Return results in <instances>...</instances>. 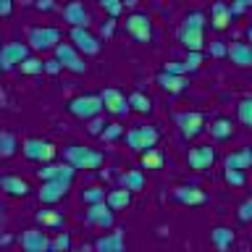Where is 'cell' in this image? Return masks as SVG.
Wrapping results in <instances>:
<instances>
[{
	"label": "cell",
	"instance_id": "cell-49",
	"mask_svg": "<svg viewBox=\"0 0 252 252\" xmlns=\"http://www.w3.org/2000/svg\"><path fill=\"white\" fill-rule=\"evenodd\" d=\"M11 13H13V0H0V16L8 19Z\"/></svg>",
	"mask_w": 252,
	"mask_h": 252
},
{
	"label": "cell",
	"instance_id": "cell-36",
	"mask_svg": "<svg viewBox=\"0 0 252 252\" xmlns=\"http://www.w3.org/2000/svg\"><path fill=\"white\" fill-rule=\"evenodd\" d=\"M121 137H126V129H124L121 121L108 124L105 129L100 131V139H102V142H116V139H121Z\"/></svg>",
	"mask_w": 252,
	"mask_h": 252
},
{
	"label": "cell",
	"instance_id": "cell-37",
	"mask_svg": "<svg viewBox=\"0 0 252 252\" xmlns=\"http://www.w3.org/2000/svg\"><path fill=\"white\" fill-rule=\"evenodd\" d=\"M223 181L228 187H244V184H247V171H242V168H223Z\"/></svg>",
	"mask_w": 252,
	"mask_h": 252
},
{
	"label": "cell",
	"instance_id": "cell-40",
	"mask_svg": "<svg viewBox=\"0 0 252 252\" xmlns=\"http://www.w3.org/2000/svg\"><path fill=\"white\" fill-rule=\"evenodd\" d=\"M68 250H71V234L58 231V236L50 242V252H68Z\"/></svg>",
	"mask_w": 252,
	"mask_h": 252
},
{
	"label": "cell",
	"instance_id": "cell-14",
	"mask_svg": "<svg viewBox=\"0 0 252 252\" xmlns=\"http://www.w3.org/2000/svg\"><path fill=\"white\" fill-rule=\"evenodd\" d=\"M50 236L42 228H24L19 234V247L24 252H50Z\"/></svg>",
	"mask_w": 252,
	"mask_h": 252
},
{
	"label": "cell",
	"instance_id": "cell-11",
	"mask_svg": "<svg viewBox=\"0 0 252 252\" xmlns=\"http://www.w3.org/2000/svg\"><path fill=\"white\" fill-rule=\"evenodd\" d=\"M124 29H126V34H129L131 39H137V42H150L153 39V21H150V16L147 13H129L126 16V21H124Z\"/></svg>",
	"mask_w": 252,
	"mask_h": 252
},
{
	"label": "cell",
	"instance_id": "cell-5",
	"mask_svg": "<svg viewBox=\"0 0 252 252\" xmlns=\"http://www.w3.org/2000/svg\"><path fill=\"white\" fill-rule=\"evenodd\" d=\"M158 139H160V131L155 129V126L150 124H139V126H131L129 131H126V145H129L131 153H145V150L155 147Z\"/></svg>",
	"mask_w": 252,
	"mask_h": 252
},
{
	"label": "cell",
	"instance_id": "cell-12",
	"mask_svg": "<svg viewBox=\"0 0 252 252\" xmlns=\"http://www.w3.org/2000/svg\"><path fill=\"white\" fill-rule=\"evenodd\" d=\"M102 102H105V113L121 118L126 113H131V105H129V94H124L121 90H116V87H105V90L100 92Z\"/></svg>",
	"mask_w": 252,
	"mask_h": 252
},
{
	"label": "cell",
	"instance_id": "cell-35",
	"mask_svg": "<svg viewBox=\"0 0 252 252\" xmlns=\"http://www.w3.org/2000/svg\"><path fill=\"white\" fill-rule=\"evenodd\" d=\"M236 118H239V124H242V126L252 129V97L239 100V105H236Z\"/></svg>",
	"mask_w": 252,
	"mask_h": 252
},
{
	"label": "cell",
	"instance_id": "cell-2",
	"mask_svg": "<svg viewBox=\"0 0 252 252\" xmlns=\"http://www.w3.org/2000/svg\"><path fill=\"white\" fill-rule=\"evenodd\" d=\"M63 160H68L79 171H97L105 158H102V153H100V150H94V147L66 145V147H63Z\"/></svg>",
	"mask_w": 252,
	"mask_h": 252
},
{
	"label": "cell",
	"instance_id": "cell-46",
	"mask_svg": "<svg viewBox=\"0 0 252 252\" xmlns=\"http://www.w3.org/2000/svg\"><path fill=\"white\" fill-rule=\"evenodd\" d=\"M165 71H171V74H187V63L184 61H171V63H165Z\"/></svg>",
	"mask_w": 252,
	"mask_h": 252
},
{
	"label": "cell",
	"instance_id": "cell-8",
	"mask_svg": "<svg viewBox=\"0 0 252 252\" xmlns=\"http://www.w3.org/2000/svg\"><path fill=\"white\" fill-rule=\"evenodd\" d=\"M176 126H179V134L187 142L197 139L205 129H208V126H205V113L202 110H181V113H176Z\"/></svg>",
	"mask_w": 252,
	"mask_h": 252
},
{
	"label": "cell",
	"instance_id": "cell-1",
	"mask_svg": "<svg viewBox=\"0 0 252 252\" xmlns=\"http://www.w3.org/2000/svg\"><path fill=\"white\" fill-rule=\"evenodd\" d=\"M208 16L202 11H192L184 16L179 29V42L187 47V50H202L205 47V27H208Z\"/></svg>",
	"mask_w": 252,
	"mask_h": 252
},
{
	"label": "cell",
	"instance_id": "cell-41",
	"mask_svg": "<svg viewBox=\"0 0 252 252\" xmlns=\"http://www.w3.org/2000/svg\"><path fill=\"white\" fill-rule=\"evenodd\" d=\"M100 5L105 8V13L113 16V19H118V16L124 13V0H100Z\"/></svg>",
	"mask_w": 252,
	"mask_h": 252
},
{
	"label": "cell",
	"instance_id": "cell-39",
	"mask_svg": "<svg viewBox=\"0 0 252 252\" xmlns=\"http://www.w3.org/2000/svg\"><path fill=\"white\" fill-rule=\"evenodd\" d=\"M202 50H187V58H184V63H187V74H194V71H200L202 68Z\"/></svg>",
	"mask_w": 252,
	"mask_h": 252
},
{
	"label": "cell",
	"instance_id": "cell-50",
	"mask_svg": "<svg viewBox=\"0 0 252 252\" xmlns=\"http://www.w3.org/2000/svg\"><path fill=\"white\" fill-rule=\"evenodd\" d=\"M53 3H50V0H39V3H37V8H39V11H42V8H45V11H47V8H50Z\"/></svg>",
	"mask_w": 252,
	"mask_h": 252
},
{
	"label": "cell",
	"instance_id": "cell-28",
	"mask_svg": "<svg viewBox=\"0 0 252 252\" xmlns=\"http://www.w3.org/2000/svg\"><path fill=\"white\" fill-rule=\"evenodd\" d=\"M131 189H126V187H118V189H108V197H105V202L110 205L113 210H126L131 205Z\"/></svg>",
	"mask_w": 252,
	"mask_h": 252
},
{
	"label": "cell",
	"instance_id": "cell-15",
	"mask_svg": "<svg viewBox=\"0 0 252 252\" xmlns=\"http://www.w3.org/2000/svg\"><path fill=\"white\" fill-rule=\"evenodd\" d=\"M71 42H74L84 55H100V50H102L100 37H94L87 27H71Z\"/></svg>",
	"mask_w": 252,
	"mask_h": 252
},
{
	"label": "cell",
	"instance_id": "cell-26",
	"mask_svg": "<svg viewBox=\"0 0 252 252\" xmlns=\"http://www.w3.org/2000/svg\"><path fill=\"white\" fill-rule=\"evenodd\" d=\"M223 168H242V171H250V168H252V147H242V150H234L231 155H226Z\"/></svg>",
	"mask_w": 252,
	"mask_h": 252
},
{
	"label": "cell",
	"instance_id": "cell-10",
	"mask_svg": "<svg viewBox=\"0 0 252 252\" xmlns=\"http://www.w3.org/2000/svg\"><path fill=\"white\" fill-rule=\"evenodd\" d=\"M53 53H55V58L63 63V68L74 71V74H84L87 71V63H84L87 55L79 50L74 42H58V47H55Z\"/></svg>",
	"mask_w": 252,
	"mask_h": 252
},
{
	"label": "cell",
	"instance_id": "cell-4",
	"mask_svg": "<svg viewBox=\"0 0 252 252\" xmlns=\"http://www.w3.org/2000/svg\"><path fill=\"white\" fill-rule=\"evenodd\" d=\"M21 153H24V158H27V160L42 165V163L55 160V155H58V147H55L50 139H42V137H27V139L21 142Z\"/></svg>",
	"mask_w": 252,
	"mask_h": 252
},
{
	"label": "cell",
	"instance_id": "cell-23",
	"mask_svg": "<svg viewBox=\"0 0 252 252\" xmlns=\"http://www.w3.org/2000/svg\"><path fill=\"white\" fill-rule=\"evenodd\" d=\"M63 19H66V24H71V27H87L90 16H87V8H84L82 0H71V3L63 5Z\"/></svg>",
	"mask_w": 252,
	"mask_h": 252
},
{
	"label": "cell",
	"instance_id": "cell-13",
	"mask_svg": "<svg viewBox=\"0 0 252 252\" xmlns=\"http://www.w3.org/2000/svg\"><path fill=\"white\" fill-rule=\"evenodd\" d=\"M84 220L90 226H97V228H113L116 223V210L102 200V202H94V205H87V213H84Z\"/></svg>",
	"mask_w": 252,
	"mask_h": 252
},
{
	"label": "cell",
	"instance_id": "cell-24",
	"mask_svg": "<svg viewBox=\"0 0 252 252\" xmlns=\"http://www.w3.org/2000/svg\"><path fill=\"white\" fill-rule=\"evenodd\" d=\"M0 189L8 194V197H27L29 194V184L24 181L21 176H13V173H5V176H0Z\"/></svg>",
	"mask_w": 252,
	"mask_h": 252
},
{
	"label": "cell",
	"instance_id": "cell-45",
	"mask_svg": "<svg viewBox=\"0 0 252 252\" xmlns=\"http://www.w3.org/2000/svg\"><path fill=\"white\" fill-rule=\"evenodd\" d=\"M250 5H252V0H234V3H231V13H234V19H236V16H242Z\"/></svg>",
	"mask_w": 252,
	"mask_h": 252
},
{
	"label": "cell",
	"instance_id": "cell-20",
	"mask_svg": "<svg viewBox=\"0 0 252 252\" xmlns=\"http://www.w3.org/2000/svg\"><path fill=\"white\" fill-rule=\"evenodd\" d=\"M228 61L239 68H250L252 66V45L250 42H228Z\"/></svg>",
	"mask_w": 252,
	"mask_h": 252
},
{
	"label": "cell",
	"instance_id": "cell-38",
	"mask_svg": "<svg viewBox=\"0 0 252 252\" xmlns=\"http://www.w3.org/2000/svg\"><path fill=\"white\" fill-rule=\"evenodd\" d=\"M105 197H108V192L102 187H87L82 192V202L84 205H94V202H102Z\"/></svg>",
	"mask_w": 252,
	"mask_h": 252
},
{
	"label": "cell",
	"instance_id": "cell-6",
	"mask_svg": "<svg viewBox=\"0 0 252 252\" xmlns=\"http://www.w3.org/2000/svg\"><path fill=\"white\" fill-rule=\"evenodd\" d=\"M71 181H74L71 176H55V179H45V181H42V187L37 189L39 202H42V205H55V202H61L63 197L68 194Z\"/></svg>",
	"mask_w": 252,
	"mask_h": 252
},
{
	"label": "cell",
	"instance_id": "cell-47",
	"mask_svg": "<svg viewBox=\"0 0 252 252\" xmlns=\"http://www.w3.org/2000/svg\"><path fill=\"white\" fill-rule=\"evenodd\" d=\"M210 55L223 58V55H228V45H223V42H210Z\"/></svg>",
	"mask_w": 252,
	"mask_h": 252
},
{
	"label": "cell",
	"instance_id": "cell-27",
	"mask_svg": "<svg viewBox=\"0 0 252 252\" xmlns=\"http://www.w3.org/2000/svg\"><path fill=\"white\" fill-rule=\"evenodd\" d=\"M234 239H236V234L231 226H213L210 228V242L216 250H228L234 244Z\"/></svg>",
	"mask_w": 252,
	"mask_h": 252
},
{
	"label": "cell",
	"instance_id": "cell-18",
	"mask_svg": "<svg viewBox=\"0 0 252 252\" xmlns=\"http://www.w3.org/2000/svg\"><path fill=\"white\" fill-rule=\"evenodd\" d=\"M155 82H158V87H160L163 92H168V94H181L189 87L187 74H171V71H165V68L155 76Z\"/></svg>",
	"mask_w": 252,
	"mask_h": 252
},
{
	"label": "cell",
	"instance_id": "cell-30",
	"mask_svg": "<svg viewBox=\"0 0 252 252\" xmlns=\"http://www.w3.org/2000/svg\"><path fill=\"white\" fill-rule=\"evenodd\" d=\"M129 105H131V110H134V113H139V116H147L150 110H153V100H150L145 92L134 90V92H129Z\"/></svg>",
	"mask_w": 252,
	"mask_h": 252
},
{
	"label": "cell",
	"instance_id": "cell-21",
	"mask_svg": "<svg viewBox=\"0 0 252 252\" xmlns=\"http://www.w3.org/2000/svg\"><path fill=\"white\" fill-rule=\"evenodd\" d=\"M234 19V13H231V5H226L223 0H216L210 8V27L216 29V32H223L228 24H231Z\"/></svg>",
	"mask_w": 252,
	"mask_h": 252
},
{
	"label": "cell",
	"instance_id": "cell-44",
	"mask_svg": "<svg viewBox=\"0 0 252 252\" xmlns=\"http://www.w3.org/2000/svg\"><path fill=\"white\" fill-rule=\"evenodd\" d=\"M61 68H63V63H61L58 58H55V55H53V58H47V61H45V74L55 76V74H61Z\"/></svg>",
	"mask_w": 252,
	"mask_h": 252
},
{
	"label": "cell",
	"instance_id": "cell-22",
	"mask_svg": "<svg viewBox=\"0 0 252 252\" xmlns=\"http://www.w3.org/2000/svg\"><path fill=\"white\" fill-rule=\"evenodd\" d=\"M76 171H79V168H74L68 160H61V163L50 160V163H42V168H39V181L55 179V176H71V179H74Z\"/></svg>",
	"mask_w": 252,
	"mask_h": 252
},
{
	"label": "cell",
	"instance_id": "cell-25",
	"mask_svg": "<svg viewBox=\"0 0 252 252\" xmlns=\"http://www.w3.org/2000/svg\"><path fill=\"white\" fill-rule=\"evenodd\" d=\"M208 131H210V137L216 142H226V139H231V134H234V124H231V118L218 116V118H213V121H210Z\"/></svg>",
	"mask_w": 252,
	"mask_h": 252
},
{
	"label": "cell",
	"instance_id": "cell-9",
	"mask_svg": "<svg viewBox=\"0 0 252 252\" xmlns=\"http://www.w3.org/2000/svg\"><path fill=\"white\" fill-rule=\"evenodd\" d=\"M32 53H34V50H32L29 42H5L3 47H0V68H3V71L19 68Z\"/></svg>",
	"mask_w": 252,
	"mask_h": 252
},
{
	"label": "cell",
	"instance_id": "cell-3",
	"mask_svg": "<svg viewBox=\"0 0 252 252\" xmlns=\"http://www.w3.org/2000/svg\"><path fill=\"white\" fill-rule=\"evenodd\" d=\"M66 110L74 118H79V121H90V118L100 116L102 110H105V102H102L100 92H87V94H76V97H71L66 102Z\"/></svg>",
	"mask_w": 252,
	"mask_h": 252
},
{
	"label": "cell",
	"instance_id": "cell-43",
	"mask_svg": "<svg viewBox=\"0 0 252 252\" xmlns=\"http://www.w3.org/2000/svg\"><path fill=\"white\" fill-rule=\"evenodd\" d=\"M87 124H90V126H87V129H90V134H94V137H100V131L102 129H105V121H102V113L100 116H94V118H90V121H87Z\"/></svg>",
	"mask_w": 252,
	"mask_h": 252
},
{
	"label": "cell",
	"instance_id": "cell-48",
	"mask_svg": "<svg viewBox=\"0 0 252 252\" xmlns=\"http://www.w3.org/2000/svg\"><path fill=\"white\" fill-rule=\"evenodd\" d=\"M113 29H116V19H113V16H110V19H108V21H105V24H102V27H100V34L108 39L110 34H113Z\"/></svg>",
	"mask_w": 252,
	"mask_h": 252
},
{
	"label": "cell",
	"instance_id": "cell-34",
	"mask_svg": "<svg viewBox=\"0 0 252 252\" xmlns=\"http://www.w3.org/2000/svg\"><path fill=\"white\" fill-rule=\"evenodd\" d=\"M19 71H21V74H27V76L45 74V61H42V58H37V55H29V58L19 66Z\"/></svg>",
	"mask_w": 252,
	"mask_h": 252
},
{
	"label": "cell",
	"instance_id": "cell-51",
	"mask_svg": "<svg viewBox=\"0 0 252 252\" xmlns=\"http://www.w3.org/2000/svg\"><path fill=\"white\" fill-rule=\"evenodd\" d=\"M247 39H250V45H252V24L247 27Z\"/></svg>",
	"mask_w": 252,
	"mask_h": 252
},
{
	"label": "cell",
	"instance_id": "cell-42",
	"mask_svg": "<svg viewBox=\"0 0 252 252\" xmlns=\"http://www.w3.org/2000/svg\"><path fill=\"white\" fill-rule=\"evenodd\" d=\"M236 218H239L242 223H252V197H247V200L239 205V210H236Z\"/></svg>",
	"mask_w": 252,
	"mask_h": 252
},
{
	"label": "cell",
	"instance_id": "cell-7",
	"mask_svg": "<svg viewBox=\"0 0 252 252\" xmlns=\"http://www.w3.org/2000/svg\"><path fill=\"white\" fill-rule=\"evenodd\" d=\"M27 42L32 45L34 53H50L61 42V32L55 27H32L27 34Z\"/></svg>",
	"mask_w": 252,
	"mask_h": 252
},
{
	"label": "cell",
	"instance_id": "cell-19",
	"mask_svg": "<svg viewBox=\"0 0 252 252\" xmlns=\"http://www.w3.org/2000/svg\"><path fill=\"white\" fill-rule=\"evenodd\" d=\"M97 252H124L126 250V234L124 228H113V231L102 234L100 239H94L92 244Z\"/></svg>",
	"mask_w": 252,
	"mask_h": 252
},
{
	"label": "cell",
	"instance_id": "cell-31",
	"mask_svg": "<svg viewBox=\"0 0 252 252\" xmlns=\"http://www.w3.org/2000/svg\"><path fill=\"white\" fill-rule=\"evenodd\" d=\"M19 150H21V145L11 131H0V158H13Z\"/></svg>",
	"mask_w": 252,
	"mask_h": 252
},
{
	"label": "cell",
	"instance_id": "cell-16",
	"mask_svg": "<svg viewBox=\"0 0 252 252\" xmlns=\"http://www.w3.org/2000/svg\"><path fill=\"white\" fill-rule=\"evenodd\" d=\"M187 165L194 171H210L216 165V150L210 145H197V147H189L187 153Z\"/></svg>",
	"mask_w": 252,
	"mask_h": 252
},
{
	"label": "cell",
	"instance_id": "cell-29",
	"mask_svg": "<svg viewBox=\"0 0 252 252\" xmlns=\"http://www.w3.org/2000/svg\"><path fill=\"white\" fill-rule=\"evenodd\" d=\"M34 218H37V223L42 226V228H63V213L61 210H37L34 213Z\"/></svg>",
	"mask_w": 252,
	"mask_h": 252
},
{
	"label": "cell",
	"instance_id": "cell-17",
	"mask_svg": "<svg viewBox=\"0 0 252 252\" xmlns=\"http://www.w3.org/2000/svg\"><path fill=\"white\" fill-rule=\"evenodd\" d=\"M173 200L184 208H197L208 202V192L200 187H173Z\"/></svg>",
	"mask_w": 252,
	"mask_h": 252
},
{
	"label": "cell",
	"instance_id": "cell-33",
	"mask_svg": "<svg viewBox=\"0 0 252 252\" xmlns=\"http://www.w3.org/2000/svg\"><path fill=\"white\" fill-rule=\"evenodd\" d=\"M142 168L147 171H160L163 168V153L158 147H150L142 153Z\"/></svg>",
	"mask_w": 252,
	"mask_h": 252
},
{
	"label": "cell",
	"instance_id": "cell-32",
	"mask_svg": "<svg viewBox=\"0 0 252 252\" xmlns=\"http://www.w3.org/2000/svg\"><path fill=\"white\" fill-rule=\"evenodd\" d=\"M121 187L131 189V192H139V189H145V173H142L139 168L126 171L124 176H121Z\"/></svg>",
	"mask_w": 252,
	"mask_h": 252
}]
</instances>
